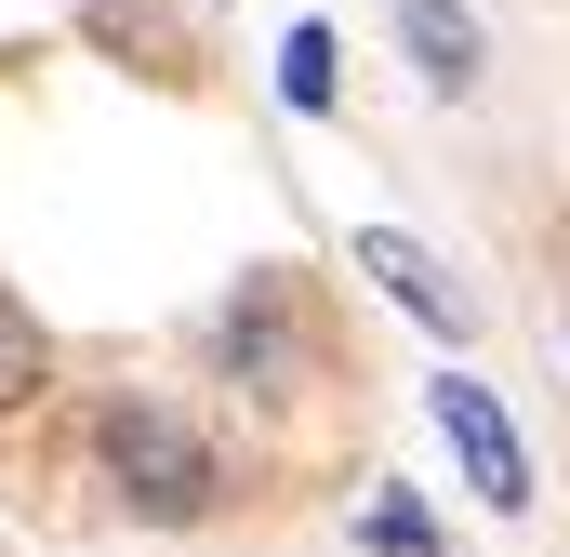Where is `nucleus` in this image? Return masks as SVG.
<instances>
[{"label": "nucleus", "instance_id": "nucleus-1", "mask_svg": "<svg viewBox=\"0 0 570 557\" xmlns=\"http://www.w3.org/2000/svg\"><path fill=\"white\" fill-rule=\"evenodd\" d=\"M94 465H107V491H120L134 518H159V531H186V518L226 505L213 438L173 412V399H107V412H94Z\"/></svg>", "mask_w": 570, "mask_h": 557}, {"label": "nucleus", "instance_id": "nucleus-2", "mask_svg": "<svg viewBox=\"0 0 570 557\" xmlns=\"http://www.w3.org/2000/svg\"><path fill=\"white\" fill-rule=\"evenodd\" d=\"M438 438H451V465H464V491L491 505V518H531V451H518V424H504V399L478 385V372H438L425 385Z\"/></svg>", "mask_w": 570, "mask_h": 557}, {"label": "nucleus", "instance_id": "nucleus-3", "mask_svg": "<svg viewBox=\"0 0 570 557\" xmlns=\"http://www.w3.org/2000/svg\"><path fill=\"white\" fill-rule=\"evenodd\" d=\"M213 359H226V385H253V399H292V385H305V319H292V278H239V305L213 319Z\"/></svg>", "mask_w": 570, "mask_h": 557}, {"label": "nucleus", "instance_id": "nucleus-4", "mask_svg": "<svg viewBox=\"0 0 570 557\" xmlns=\"http://www.w3.org/2000/svg\"><path fill=\"white\" fill-rule=\"evenodd\" d=\"M345 253H358V278H385V305H399V319H425L438 345H464V332H478V305L451 292V266H438L425 240H399V226H358Z\"/></svg>", "mask_w": 570, "mask_h": 557}, {"label": "nucleus", "instance_id": "nucleus-5", "mask_svg": "<svg viewBox=\"0 0 570 557\" xmlns=\"http://www.w3.org/2000/svg\"><path fill=\"white\" fill-rule=\"evenodd\" d=\"M399 53H412V80H425L438 107H464V94L491 80V27H478L464 0H399Z\"/></svg>", "mask_w": 570, "mask_h": 557}, {"label": "nucleus", "instance_id": "nucleus-6", "mask_svg": "<svg viewBox=\"0 0 570 557\" xmlns=\"http://www.w3.org/2000/svg\"><path fill=\"white\" fill-rule=\"evenodd\" d=\"M40 385H53V332H40V319H27V292L0 278V412H27Z\"/></svg>", "mask_w": 570, "mask_h": 557}, {"label": "nucleus", "instance_id": "nucleus-7", "mask_svg": "<svg viewBox=\"0 0 570 557\" xmlns=\"http://www.w3.org/2000/svg\"><path fill=\"white\" fill-rule=\"evenodd\" d=\"M279 107L292 120H332V27H318V13L279 40Z\"/></svg>", "mask_w": 570, "mask_h": 557}, {"label": "nucleus", "instance_id": "nucleus-8", "mask_svg": "<svg viewBox=\"0 0 570 557\" xmlns=\"http://www.w3.org/2000/svg\"><path fill=\"white\" fill-rule=\"evenodd\" d=\"M358 545H372V557H438V531H425V505H412V491H372Z\"/></svg>", "mask_w": 570, "mask_h": 557}]
</instances>
